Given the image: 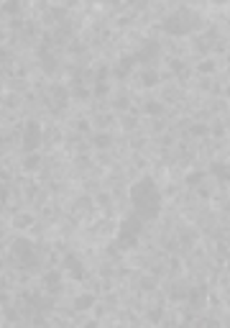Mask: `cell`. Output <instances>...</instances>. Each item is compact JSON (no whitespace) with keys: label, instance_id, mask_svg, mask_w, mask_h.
Wrapping results in <instances>:
<instances>
[]
</instances>
